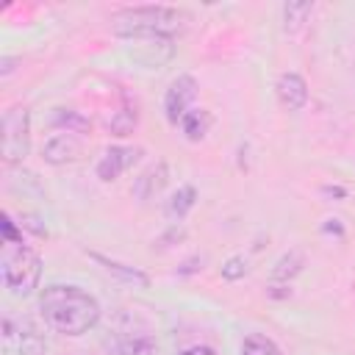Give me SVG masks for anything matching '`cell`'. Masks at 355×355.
I'll use <instances>...</instances> for the list:
<instances>
[{
	"label": "cell",
	"mask_w": 355,
	"mask_h": 355,
	"mask_svg": "<svg viewBox=\"0 0 355 355\" xmlns=\"http://www.w3.org/2000/svg\"><path fill=\"white\" fill-rule=\"evenodd\" d=\"M116 355H158V347L144 333H125L116 344Z\"/></svg>",
	"instance_id": "obj_10"
},
{
	"label": "cell",
	"mask_w": 355,
	"mask_h": 355,
	"mask_svg": "<svg viewBox=\"0 0 355 355\" xmlns=\"http://www.w3.org/2000/svg\"><path fill=\"white\" fill-rule=\"evenodd\" d=\"M277 97L288 111H300L308 103V86L297 72H286L277 80Z\"/></svg>",
	"instance_id": "obj_9"
},
{
	"label": "cell",
	"mask_w": 355,
	"mask_h": 355,
	"mask_svg": "<svg viewBox=\"0 0 355 355\" xmlns=\"http://www.w3.org/2000/svg\"><path fill=\"white\" fill-rule=\"evenodd\" d=\"M0 266H3V286L8 288L11 297H28L39 286L42 261L22 239H3Z\"/></svg>",
	"instance_id": "obj_3"
},
{
	"label": "cell",
	"mask_w": 355,
	"mask_h": 355,
	"mask_svg": "<svg viewBox=\"0 0 355 355\" xmlns=\"http://www.w3.org/2000/svg\"><path fill=\"white\" fill-rule=\"evenodd\" d=\"M141 155V147H108L97 164V178L100 180H114L119 178L128 166H133Z\"/></svg>",
	"instance_id": "obj_7"
},
{
	"label": "cell",
	"mask_w": 355,
	"mask_h": 355,
	"mask_svg": "<svg viewBox=\"0 0 355 355\" xmlns=\"http://www.w3.org/2000/svg\"><path fill=\"white\" fill-rule=\"evenodd\" d=\"M194 97H197V83H194L191 75H180L178 80H172V86L166 89V97H164L166 119L172 125H178L189 114V105H191Z\"/></svg>",
	"instance_id": "obj_6"
},
{
	"label": "cell",
	"mask_w": 355,
	"mask_h": 355,
	"mask_svg": "<svg viewBox=\"0 0 355 355\" xmlns=\"http://www.w3.org/2000/svg\"><path fill=\"white\" fill-rule=\"evenodd\" d=\"M313 11V6L311 3H286V8H283V17H286V28H297V25H302L305 22V17Z\"/></svg>",
	"instance_id": "obj_17"
},
{
	"label": "cell",
	"mask_w": 355,
	"mask_h": 355,
	"mask_svg": "<svg viewBox=\"0 0 355 355\" xmlns=\"http://www.w3.org/2000/svg\"><path fill=\"white\" fill-rule=\"evenodd\" d=\"M31 150V114L25 105H11L3 114V161L19 164Z\"/></svg>",
	"instance_id": "obj_4"
},
{
	"label": "cell",
	"mask_w": 355,
	"mask_h": 355,
	"mask_svg": "<svg viewBox=\"0 0 355 355\" xmlns=\"http://www.w3.org/2000/svg\"><path fill=\"white\" fill-rule=\"evenodd\" d=\"M108 128H111V133H116V136H128L133 128H136V111H119L111 122H108Z\"/></svg>",
	"instance_id": "obj_18"
},
{
	"label": "cell",
	"mask_w": 355,
	"mask_h": 355,
	"mask_svg": "<svg viewBox=\"0 0 355 355\" xmlns=\"http://www.w3.org/2000/svg\"><path fill=\"white\" fill-rule=\"evenodd\" d=\"M83 153V144L72 136V130L67 133H55L47 144H44V161L47 164H69V161H78Z\"/></svg>",
	"instance_id": "obj_8"
},
{
	"label": "cell",
	"mask_w": 355,
	"mask_h": 355,
	"mask_svg": "<svg viewBox=\"0 0 355 355\" xmlns=\"http://www.w3.org/2000/svg\"><path fill=\"white\" fill-rule=\"evenodd\" d=\"M180 355H216L211 347H205V344H194V347H189V349H183Z\"/></svg>",
	"instance_id": "obj_20"
},
{
	"label": "cell",
	"mask_w": 355,
	"mask_h": 355,
	"mask_svg": "<svg viewBox=\"0 0 355 355\" xmlns=\"http://www.w3.org/2000/svg\"><path fill=\"white\" fill-rule=\"evenodd\" d=\"M164 183H166V166L158 164V166H153L150 172H144V175L139 178V183H136V194H139L141 200H147V197H153Z\"/></svg>",
	"instance_id": "obj_13"
},
{
	"label": "cell",
	"mask_w": 355,
	"mask_h": 355,
	"mask_svg": "<svg viewBox=\"0 0 355 355\" xmlns=\"http://www.w3.org/2000/svg\"><path fill=\"white\" fill-rule=\"evenodd\" d=\"M191 205H194V189H191V186H183V189L175 191V197L169 200L166 211H169V216H178V219H180Z\"/></svg>",
	"instance_id": "obj_16"
},
{
	"label": "cell",
	"mask_w": 355,
	"mask_h": 355,
	"mask_svg": "<svg viewBox=\"0 0 355 355\" xmlns=\"http://www.w3.org/2000/svg\"><path fill=\"white\" fill-rule=\"evenodd\" d=\"M180 125H183V133H186L191 141H197V139H202V136L208 133V128H211V114H208L205 108H191V111L180 119Z\"/></svg>",
	"instance_id": "obj_11"
},
{
	"label": "cell",
	"mask_w": 355,
	"mask_h": 355,
	"mask_svg": "<svg viewBox=\"0 0 355 355\" xmlns=\"http://www.w3.org/2000/svg\"><path fill=\"white\" fill-rule=\"evenodd\" d=\"M3 355H44V338L36 324L25 316H6L3 319Z\"/></svg>",
	"instance_id": "obj_5"
},
{
	"label": "cell",
	"mask_w": 355,
	"mask_h": 355,
	"mask_svg": "<svg viewBox=\"0 0 355 355\" xmlns=\"http://www.w3.org/2000/svg\"><path fill=\"white\" fill-rule=\"evenodd\" d=\"M247 272V261L241 258V255H233L225 266H222V277H227V280H236V277H241Z\"/></svg>",
	"instance_id": "obj_19"
},
{
	"label": "cell",
	"mask_w": 355,
	"mask_h": 355,
	"mask_svg": "<svg viewBox=\"0 0 355 355\" xmlns=\"http://www.w3.org/2000/svg\"><path fill=\"white\" fill-rule=\"evenodd\" d=\"M39 313L53 330L67 336H80L97 324L100 302L78 286L53 283V286H44L39 294Z\"/></svg>",
	"instance_id": "obj_1"
},
{
	"label": "cell",
	"mask_w": 355,
	"mask_h": 355,
	"mask_svg": "<svg viewBox=\"0 0 355 355\" xmlns=\"http://www.w3.org/2000/svg\"><path fill=\"white\" fill-rule=\"evenodd\" d=\"M300 269H302V252H300V250H291L288 255H283V258L275 263L272 280H288V277H294Z\"/></svg>",
	"instance_id": "obj_14"
},
{
	"label": "cell",
	"mask_w": 355,
	"mask_h": 355,
	"mask_svg": "<svg viewBox=\"0 0 355 355\" xmlns=\"http://www.w3.org/2000/svg\"><path fill=\"white\" fill-rule=\"evenodd\" d=\"M114 28L122 36H133V39H166L175 31L183 28L186 14L169 6H136V8H125L114 17Z\"/></svg>",
	"instance_id": "obj_2"
},
{
	"label": "cell",
	"mask_w": 355,
	"mask_h": 355,
	"mask_svg": "<svg viewBox=\"0 0 355 355\" xmlns=\"http://www.w3.org/2000/svg\"><path fill=\"white\" fill-rule=\"evenodd\" d=\"M241 355H283V352H280V347H277L269 336H263V333H250V336H244V341H241Z\"/></svg>",
	"instance_id": "obj_12"
},
{
	"label": "cell",
	"mask_w": 355,
	"mask_h": 355,
	"mask_svg": "<svg viewBox=\"0 0 355 355\" xmlns=\"http://www.w3.org/2000/svg\"><path fill=\"white\" fill-rule=\"evenodd\" d=\"M100 263H105V269L111 272V275H119V277H125L128 283H139V286H147V275L144 272H139V269H130V266H122V263H116V261H108V258H103V255H94Z\"/></svg>",
	"instance_id": "obj_15"
}]
</instances>
